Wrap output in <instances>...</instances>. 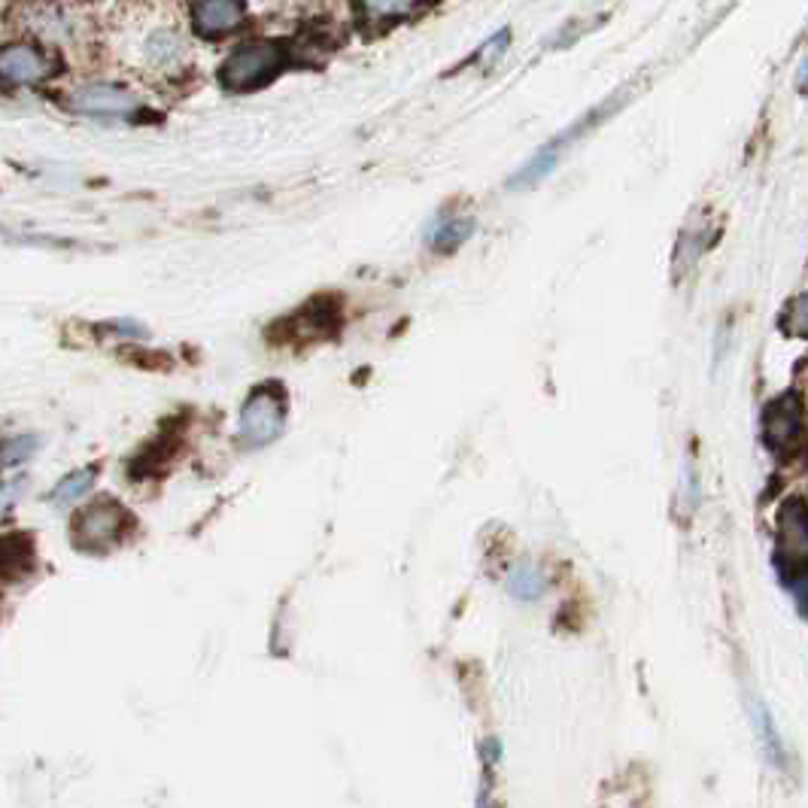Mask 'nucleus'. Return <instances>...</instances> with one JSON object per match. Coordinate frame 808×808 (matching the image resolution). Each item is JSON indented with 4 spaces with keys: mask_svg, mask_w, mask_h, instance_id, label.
<instances>
[{
    "mask_svg": "<svg viewBox=\"0 0 808 808\" xmlns=\"http://www.w3.org/2000/svg\"><path fill=\"white\" fill-rule=\"evenodd\" d=\"M287 62V50L277 40H249L225 55L219 64V83L228 91H256L268 86Z\"/></svg>",
    "mask_w": 808,
    "mask_h": 808,
    "instance_id": "1",
    "label": "nucleus"
},
{
    "mask_svg": "<svg viewBox=\"0 0 808 808\" xmlns=\"http://www.w3.org/2000/svg\"><path fill=\"white\" fill-rule=\"evenodd\" d=\"M287 429V392L283 386H256L237 413V438L247 448H268Z\"/></svg>",
    "mask_w": 808,
    "mask_h": 808,
    "instance_id": "2",
    "label": "nucleus"
},
{
    "mask_svg": "<svg viewBox=\"0 0 808 808\" xmlns=\"http://www.w3.org/2000/svg\"><path fill=\"white\" fill-rule=\"evenodd\" d=\"M134 526V517L119 505L116 498H98L79 510L71 522V538L86 553H104V550L122 545L128 529Z\"/></svg>",
    "mask_w": 808,
    "mask_h": 808,
    "instance_id": "3",
    "label": "nucleus"
},
{
    "mask_svg": "<svg viewBox=\"0 0 808 808\" xmlns=\"http://www.w3.org/2000/svg\"><path fill=\"white\" fill-rule=\"evenodd\" d=\"M134 58L155 76H180L192 64V43L183 28L159 22L140 31L134 40Z\"/></svg>",
    "mask_w": 808,
    "mask_h": 808,
    "instance_id": "4",
    "label": "nucleus"
},
{
    "mask_svg": "<svg viewBox=\"0 0 808 808\" xmlns=\"http://www.w3.org/2000/svg\"><path fill=\"white\" fill-rule=\"evenodd\" d=\"M22 28L46 50L74 46L83 37V19L67 0H31L22 10Z\"/></svg>",
    "mask_w": 808,
    "mask_h": 808,
    "instance_id": "5",
    "label": "nucleus"
},
{
    "mask_svg": "<svg viewBox=\"0 0 808 808\" xmlns=\"http://www.w3.org/2000/svg\"><path fill=\"white\" fill-rule=\"evenodd\" d=\"M67 107L79 116H95V119H131L143 110V100L128 86L119 83H83L67 95Z\"/></svg>",
    "mask_w": 808,
    "mask_h": 808,
    "instance_id": "6",
    "label": "nucleus"
},
{
    "mask_svg": "<svg viewBox=\"0 0 808 808\" xmlns=\"http://www.w3.org/2000/svg\"><path fill=\"white\" fill-rule=\"evenodd\" d=\"M55 74V62L43 43H10L0 46V83L40 86Z\"/></svg>",
    "mask_w": 808,
    "mask_h": 808,
    "instance_id": "7",
    "label": "nucleus"
},
{
    "mask_svg": "<svg viewBox=\"0 0 808 808\" xmlns=\"http://www.w3.org/2000/svg\"><path fill=\"white\" fill-rule=\"evenodd\" d=\"M247 22V0H192L188 25L204 40H225Z\"/></svg>",
    "mask_w": 808,
    "mask_h": 808,
    "instance_id": "8",
    "label": "nucleus"
},
{
    "mask_svg": "<svg viewBox=\"0 0 808 808\" xmlns=\"http://www.w3.org/2000/svg\"><path fill=\"white\" fill-rule=\"evenodd\" d=\"M802 429H806V408H802V398L796 392L778 396L766 405V411H763V441H766V448H772L775 453L790 450L802 438Z\"/></svg>",
    "mask_w": 808,
    "mask_h": 808,
    "instance_id": "9",
    "label": "nucleus"
},
{
    "mask_svg": "<svg viewBox=\"0 0 808 808\" xmlns=\"http://www.w3.org/2000/svg\"><path fill=\"white\" fill-rule=\"evenodd\" d=\"M778 560L787 569L808 565V502L787 498L778 514Z\"/></svg>",
    "mask_w": 808,
    "mask_h": 808,
    "instance_id": "10",
    "label": "nucleus"
},
{
    "mask_svg": "<svg viewBox=\"0 0 808 808\" xmlns=\"http://www.w3.org/2000/svg\"><path fill=\"white\" fill-rule=\"evenodd\" d=\"M337 304L332 299H311L299 313H292L287 323V341L280 344H308V341H320V337L332 335L337 325Z\"/></svg>",
    "mask_w": 808,
    "mask_h": 808,
    "instance_id": "11",
    "label": "nucleus"
},
{
    "mask_svg": "<svg viewBox=\"0 0 808 808\" xmlns=\"http://www.w3.org/2000/svg\"><path fill=\"white\" fill-rule=\"evenodd\" d=\"M34 569L31 535H0V578H22Z\"/></svg>",
    "mask_w": 808,
    "mask_h": 808,
    "instance_id": "12",
    "label": "nucleus"
},
{
    "mask_svg": "<svg viewBox=\"0 0 808 808\" xmlns=\"http://www.w3.org/2000/svg\"><path fill=\"white\" fill-rule=\"evenodd\" d=\"M429 0H356L359 13L365 22L371 25H392L401 19H411L413 13H420Z\"/></svg>",
    "mask_w": 808,
    "mask_h": 808,
    "instance_id": "13",
    "label": "nucleus"
},
{
    "mask_svg": "<svg viewBox=\"0 0 808 808\" xmlns=\"http://www.w3.org/2000/svg\"><path fill=\"white\" fill-rule=\"evenodd\" d=\"M98 481V468H79V472H71L67 477L58 481V486L50 493V502L55 508H71L74 502L86 496L88 489L95 486Z\"/></svg>",
    "mask_w": 808,
    "mask_h": 808,
    "instance_id": "14",
    "label": "nucleus"
},
{
    "mask_svg": "<svg viewBox=\"0 0 808 808\" xmlns=\"http://www.w3.org/2000/svg\"><path fill=\"white\" fill-rule=\"evenodd\" d=\"M474 231V223L472 219H462V216H453V219H444V223H438L432 228V235H429V244L441 252H450V249H456L462 240H468Z\"/></svg>",
    "mask_w": 808,
    "mask_h": 808,
    "instance_id": "15",
    "label": "nucleus"
},
{
    "mask_svg": "<svg viewBox=\"0 0 808 808\" xmlns=\"http://www.w3.org/2000/svg\"><path fill=\"white\" fill-rule=\"evenodd\" d=\"M508 586H510V593L517 599H522V602H532V599H538L541 593H545V574H541V569H535V565H517L514 572H510L508 578Z\"/></svg>",
    "mask_w": 808,
    "mask_h": 808,
    "instance_id": "16",
    "label": "nucleus"
},
{
    "mask_svg": "<svg viewBox=\"0 0 808 808\" xmlns=\"http://www.w3.org/2000/svg\"><path fill=\"white\" fill-rule=\"evenodd\" d=\"M40 438L25 435V438H13V441H3L0 444V468H13V465H22L28 462L34 453H37Z\"/></svg>",
    "mask_w": 808,
    "mask_h": 808,
    "instance_id": "17",
    "label": "nucleus"
},
{
    "mask_svg": "<svg viewBox=\"0 0 808 808\" xmlns=\"http://www.w3.org/2000/svg\"><path fill=\"white\" fill-rule=\"evenodd\" d=\"M508 50H510V28H502L498 34H493L481 50L474 52L472 62H484V67H493V64H498L505 55H508Z\"/></svg>",
    "mask_w": 808,
    "mask_h": 808,
    "instance_id": "18",
    "label": "nucleus"
},
{
    "mask_svg": "<svg viewBox=\"0 0 808 808\" xmlns=\"http://www.w3.org/2000/svg\"><path fill=\"white\" fill-rule=\"evenodd\" d=\"M782 328L787 335H808V295H799L787 308V313L782 316Z\"/></svg>",
    "mask_w": 808,
    "mask_h": 808,
    "instance_id": "19",
    "label": "nucleus"
},
{
    "mask_svg": "<svg viewBox=\"0 0 808 808\" xmlns=\"http://www.w3.org/2000/svg\"><path fill=\"white\" fill-rule=\"evenodd\" d=\"M754 718H757V726H763V735H766L763 742H766V747H769V754L775 759H782L784 757L782 745H778V733H775V726H772L769 714L759 709V705H754Z\"/></svg>",
    "mask_w": 808,
    "mask_h": 808,
    "instance_id": "20",
    "label": "nucleus"
},
{
    "mask_svg": "<svg viewBox=\"0 0 808 808\" xmlns=\"http://www.w3.org/2000/svg\"><path fill=\"white\" fill-rule=\"evenodd\" d=\"M25 477H15V481H10V484H0V510L3 508H10L13 505L15 498L22 496V489H25Z\"/></svg>",
    "mask_w": 808,
    "mask_h": 808,
    "instance_id": "21",
    "label": "nucleus"
},
{
    "mask_svg": "<svg viewBox=\"0 0 808 808\" xmlns=\"http://www.w3.org/2000/svg\"><path fill=\"white\" fill-rule=\"evenodd\" d=\"M787 586H790V593H794L799 611L808 617V574H802V578H790Z\"/></svg>",
    "mask_w": 808,
    "mask_h": 808,
    "instance_id": "22",
    "label": "nucleus"
},
{
    "mask_svg": "<svg viewBox=\"0 0 808 808\" xmlns=\"http://www.w3.org/2000/svg\"><path fill=\"white\" fill-rule=\"evenodd\" d=\"M110 332H119V335H131V337H147L150 332L143 328V325L138 323H128V320H122V323H104Z\"/></svg>",
    "mask_w": 808,
    "mask_h": 808,
    "instance_id": "23",
    "label": "nucleus"
},
{
    "mask_svg": "<svg viewBox=\"0 0 808 808\" xmlns=\"http://www.w3.org/2000/svg\"><path fill=\"white\" fill-rule=\"evenodd\" d=\"M796 86L802 88V91L808 88V55L802 58V62H799V71H796Z\"/></svg>",
    "mask_w": 808,
    "mask_h": 808,
    "instance_id": "24",
    "label": "nucleus"
},
{
    "mask_svg": "<svg viewBox=\"0 0 808 808\" xmlns=\"http://www.w3.org/2000/svg\"><path fill=\"white\" fill-rule=\"evenodd\" d=\"M67 3H83V0H67Z\"/></svg>",
    "mask_w": 808,
    "mask_h": 808,
    "instance_id": "25",
    "label": "nucleus"
}]
</instances>
